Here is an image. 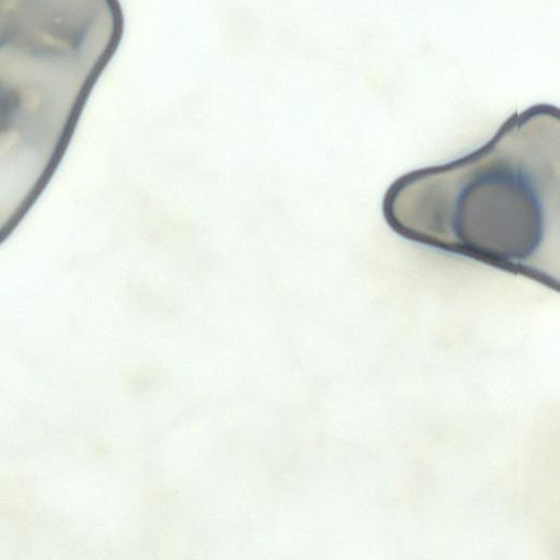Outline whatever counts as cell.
<instances>
[{
  "instance_id": "1",
  "label": "cell",
  "mask_w": 560,
  "mask_h": 560,
  "mask_svg": "<svg viewBox=\"0 0 560 560\" xmlns=\"http://www.w3.org/2000/svg\"><path fill=\"white\" fill-rule=\"evenodd\" d=\"M383 214L406 240L558 292L559 109L532 106L468 154L400 176Z\"/></svg>"
},
{
  "instance_id": "2",
  "label": "cell",
  "mask_w": 560,
  "mask_h": 560,
  "mask_svg": "<svg viewBox=\"0 0 560 560\" xmlns=\"http://www.w3.org/2000/svg\"><path fill=\"white\" fill-rule=\"evenodd\" d=\"M124 25L119 0H0V244L59 166Z\"/></svg>"
}]
</instances>
